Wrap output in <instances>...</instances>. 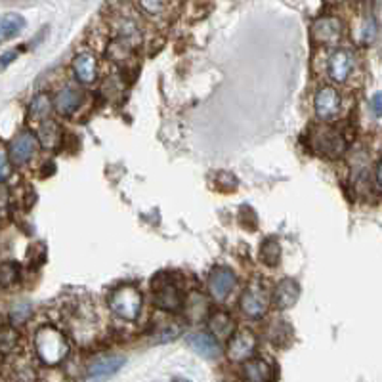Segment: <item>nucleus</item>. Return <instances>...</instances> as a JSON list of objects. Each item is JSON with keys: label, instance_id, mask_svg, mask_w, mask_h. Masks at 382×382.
Segmentation results:
<instances>
[{"label": "nucleus", "instance_id": "nucleus-1", "mask_svg": "<svg viewBox=\"0 0 382 382\" xmlns=\"http://www.w3.org/2000/svg\"><path fill=\"white\" fill-rule=\"evenodd\" d=\"M35 348L38 358L46 365H58L69 353V342L64 332L52 325H44L35 335Z\"/></svg>", "mask_w": 382, "mask_h": 382}, {"label": "nucleus", "instance_id": "nucleus-2", "mask_svg": "<svg viewBox=\"0 0 382 382\" xmlns=\"http://www.w3.org/2000/svg\"><path fill=\"white\" fill-rule=\"evenodd\" d=\"M109 308L119 318L126 319V321H134L142 311V293L132 285L115 288L109 296Z\"/></svg>", "mask_w": 382, "mask_h": 382}, {"label": "nucleus", "instance_id": "nucleus-3", "mask_svg": "<svg viewBox=\"0 0 382 382\" xmlns=\"http://www.w3.org/2000/svg\"><path fill=\"white\" fill-rule=\"evenodd\" d=\"M270 298L272 296H270V288L266 287V283L254 279L241 295V311L251 319L262 318L270 308Z\"/></svg>", "mask_w": 382, "mask_h": 382}, {"label": "nucleus", "instance_id": "nucleus-4", "mask_svg": "<svg viewBox=\"0 0 382 382\" xmlns=\"http://www.w3.org/2000/svg\"><path fill=\"white\" fill-rule=\"evenodd\" d=\"M153 302L159 306L161 310L178 311L182 308V295L178 285L168 277L161 274L153 281Z\"/></svg>", "mask_w": 382, "mask_h": 382}, {"label": "nucleus", "instance_id": "nucleus-5", "mask_svg": "<svg viewBox=\"0 0 382 382\" xmlns=\"http://www.w3.org/2000/svg\"><path fill=\"white\" fill-rule=\"evenodd\" d=\"M311 145L316 152L323 153L327 157H340L346 149V142L340 136L339 130L329 128V126H319L311 134Z\"/></svg>", "mask_w": 382, "mask_h": 382}, {"label": "nucleus", "instance_id": "nucleus-6", "mask_svg": "<svg viewBox=\"0 0 382 382\" xmlns=\"http://www.w3.org/2000/svg\"><path fill=\"white\" fill-rule=\"evenodd\" d=\"M256 352V337L249 329L233 332L228 342V358L235 363H245Z\"/></svg>", "mask_w": 382, "mask_h": 382}, {"label": "nucleus", "instance_id": "nucleus-7", "mask_svg": "<svg viewBox=\"0 0 382 382\" xmlns=\"http://www.w3.org/2000/svg\"><path fill=\"white\" fill-rule=\"evenodd\" d=\"M342 31H344V25L337 15H321L311 25L314 41L319 44H327V46L339 43L342 38Z\"/></svg>", "mask_w": 382, "mask_h": 382}, {"label": "nucleus", "instance_id": "nucleus-8", "mask_svg": "<svg viewBox=\"0 0 382 382\" xmlns=\"http://www.w3.org/2000/svg\"><path fill=\"white\" fill-rule=\"evenodd\" d=\"M36 147H38L36 138L31 134L29 130H23L10 144V161L17 166L27 165L35 157Z\"/></svg>", "mask_w": 382, "mask_h": 382}, {"label": "nucleus", "instance_id": "nucleus-9", "mask_svg": "<svg viewBox=\"0 0 382 382\" xmlns=\"http://www.w3.org/2000/svg\"><path fill=\"white\" fill-rule=\"evenodd\" d=\"M314 108H316V115L321 121H331L339 115L340 111V94L337 88L323 87L319 88L316 100H314Z\"/></svg>", "mask_w": 382, "mask_h": 382}, {"label": "nucleus", "instance_id": "nucleus-10", "mask_svg": "<svg viewBox=\"0 0 382 382\" xmlns=\"http://www.w3.org/2000/svg\"><path fill=\"white\" fill-rule=\"evenodd\" d=\"M235 274L228 270V267H216L214 272H210L209 275V293L210 296L218 300V302H222L226 300L228 296L231 295V291L235 287Z\"/></svg>", "mask_w": 382, "mask_h": 382}, {"label": "nucleus", "instance_id": "nucleus-11", "mask_svg": "<svg viewBox=\"0 0 382 382\" xmlns=\"http://www.w3.org/2000/svg\"><path fill=\"white\" fill-rule=\"evenodd\" d=\"M353 65H355V59H353V54L346 48H339L331 54L329 58V77L337 82H346L348 77L352 75Z\"/></svg>", "mask_w": 382, "mask_h": 382}, {"label": "nucleus", "instance_id": "nucleus-12", "mask_svg": "<svg viewBox=\"0 0 382 382\" xmlns=\"http://www.w3.org/2000/svg\"><path fill=\"white\" fill-rule=\"evenodd\" d=\"M85 100V92L79 87H64L56 94L54 100V108L58 109V113L61 115H73L77 109L80 108V103Z\"/></svg>", "mask_w": 382, "mask_h": 382}, {"label": "nucleus", "instance_id": "nucleus-13", "mask_svg": "<svg viewBox=\"0 0 382 382\" xmlns=\"http://www.w3.org/2000/svg\"><path fill=\"white\" fill-rule=\"evenodd\" d=\"M188 342L189 346L193 348L199 355H203L205 360H218L222 353V348L212 332H195L189 337Z\"/></svg>", "mask_w": 382, "mask_h": 382}, {"label": "nucleus", "instance_id": "nucleus-14", "mask_svg": "<svg viewBox=\"0 0 382 382\" xmlns=\"http://www.w3.org/2000/svg\"><path fill=\"white\" fill-rule=\"evenodd\" d=\"M300 298V287L295 279H283L277 283L274 291V304L279 310H288L293 308Z\"/></svg>", "mask_w": 382, "mask_h": 382}, {"label": "nucleus", "instance_id": "nucleus-15", "mask_svg": "<svg viewBox=\"0 0 382 382\" xmlns=\"http://www.w3.org/2000/svg\"><path fill=\"white\" fill-rule=\"evenodd\" d=\"M73 71L77 80L90 85L98 77V61L90 52H80L79 56L73 59Z\"/></svg>", "mask_w": 382, "mask_h": 382}, {"label": "nucleus", "instance_id": "nucleus-16", "mask_svg": "<svg viewBox=\"0 0 382 382\" xmlns=\"http://www.w3.org/2000/svg\"><path fill=\"white\" fill-rule=\"evenodd\" d=\"M124 365V358L123 355H100L96 358L90 365H88V375L96 376H111L115 375L119 369Z\"/></svg>", "mask_w": 382, "mask_h": 382}, {"label": "nucleus", "instance_id": "nucleus-17", "mask_svg": "<svg viewBox=\"0 0 382 382\" xmlns=\"http://www.w3.org/2000/svg\"><path fill=\"white\" fill-rule=\"evenodd\" d=\"M243 379L245 382H270L272 381V365L266 360L251 358L243 365Z\"/></svg>", "mask_w": 382, "mask_h": 382}, {"label": "nucleus", "instance_id": "nucleus-18", "mask_svg": "<svg viewBox=\"0 0 382 382\" xmlns=\"http://www.w3.org/2000/svg\"><path fill=\"white\" fill-rule=\"evenodd\" d=\"M25 29V17L15 12L0 14V43H6L10 38H15Z\"/></svg>", "mask_w": 382, "mask_h": 382}, {"label": "nucleus", "instance_id": "nucleus-19", "mask_svg": "<svg viewBox=\"0 0 382 382\" xmlns=\"http://www.w3.org/2000/svg\"><path fill=\"white\" fill-rule=\"evenodd\" d=\"M209 327L210 332L214 337H220V339H230L233 331H235V321L231 318L230 314L226 311H214L209 316Z\"/></svg>", "mask_w": 382, "mask_h": 382}, {"label": "nucleus", "instance_id": "nucleus-20", "mask_svg": "<svg viewBox=\"0 0 382 382\" xmlns=\"http://www.w3.org/2000/svg\"><path fill=\"white\" fill-rule=\"evenodd\" d=\"M38 142L44 149H56L61 142V128L56 121L52 119H44L38 128Z\"/></svg>", "mask_w": 382, "mask_h": 382}, {"label": "nucleus", "instance_id": "nucleus-21", "mask_svg": "<svg viewBox=\"0 0 382 382\" xmlns=\"http://www.w3.org/2000/svg\"><path fill=\"white\" fill-rule=\"evenodd\" d=\"M260 260L270 267H275L281 260V245L275 239H266L260 247Z\"/></svg>", "mask_w": 382, "mask_h": 382}, {"label": "nucleus", "instance_id": "nucleus-22", "mask_svg": "<svg viewBox=\"0 0 382 382\" xmlns=\"http://www.w3.org/2000/svg\"><path fill=\"white\" fill-rule=\"evenodd\" d=\"M52 111V100L48 94H38L29 105V119L31 121H44L48 119Z\"/></svg>", "mask_w": 382, "mask_h": 382}, {"label": "nucleus", "instance_id": "nucleus-23", "mask_svg": "<svg viewBox=\"0 0 382 382\" xmlns=\"http://www.w3.org/2000/svg\"><path fill=\"white\" fill-rule=\"evenodd\" d=\"M376 33H379V27H376L375 17L373 15H365L363 23H361L360 41L363 44H371L376 38Z\"/></svg>", "mask_w": 382, "mask_h": 382}, {"label": "nucleus", "instance_id": "nucleus-24", "mask_svg": "<svg viewBox=\"0 0 382 382\" xmlns=\"http://www.w3.org/2000/svg\"><path fill=\"white\" fill-rule=\"evenodd\" d=\"M17 346V332L12 327H0V353H10Z\"/></svg>", "mask_w": 382, "mask_h": 382}, {"label": "nucleus", "instance_id": "nucleus-25", "mask_svg": "<svg viewBox=\"0 0 382 382\" xmlns=\"http://www.w3.org/2000/svg\"><path fill=\"white\" fill-rule=\"evenodd\" d=\"M17 279V266L15 264H2L0 266V285L2 287H10L12 283Z\"/></svg>", "mask_w": 382, "mask_h": 382}, {"label": "nucleus", "instance_id": "nucleus-26", "mask_svg": "<svg viewBox=\"0 0 382 382\" xmlns=\"http://www.w3.org/2000/svg\"><path fill=\"white\" fill-rule=\"evenodd\" d=\"M138 4H140V8H142L144 12H147V14L157 15L165 10L166 0H138Z\"/></svg>", "mask_w": 382, "mask_h": 382}, {"label": "nucleus", "instance_id": "nucleus-27", "mask_svg": "<svg viewBox=\"0 0 382 382\" xmlns=\"http://www.w3.org/2000/svg\"><path fill=\"white\" fill-rule=\"evenodd\" d=\"M12 174V161L4 149H0V182H6Z\"/></svg>", "mask_w": 382, "mask_h": 382}, {"label": "nucleus", "instance_id": "nucleus-28", "mask_svg": "<svg viewBox=\"0 0 382 382\" xmlns=\"http://www.w3.org/2000/svg\"><path fill=\"white\" fill-rule=\"evenodd\" d=\"M31 314V306L29 304H17L14 310H12V321L14 323H22V321H25V319L29 318Z\"/></svg>", "mask_w": 382, "mask_h": 382}, {"label": "nucleus", "instance_id": "nucleus-29", "mask_svg": "<svg viewBox=\"0 0 382 382\" xmlns=\"http://www.w3.org/2000/svg\"><path fill=\"white\" fill-rule=\"evenodd\" d=\"M371 109L375 117H382V90H379L373 98H371Z\"/></svg>", "mask_w": 382, "mask_h": 382}, {"label": "nucleus", "instance_id": "nucleus-30", "mask_svg": "<svg viewBox=\"0 0 382 382\" xmlns=\"http://www.w3.org/2000/svg\"><path fill=\"white\" fill-rule=\"evenodd\" d=\"M15 58H17V50H10L6 52V54H2V56H0V69L8 67L12 61H15Z\"/></svg>", "mask_w": 382, "mask_h": 382}, {"label": "nucleus", "instance_id": "nucleus-31", "mask_svg": "<svg viewBox=\"0 0 382 382\" xmlns=\"http://www.w3.org/2000/svg\"><path fill=\"white\" fill-rule=\"evenodd\" d=\"M376 180H379V184H381L382 188V159L381 163H379V168H376Z\"/></svg>", "mask_w": 382, "mask_h": 382}, {"label": "nucleus", "instance_id": "nucleus-32", "mask_svg": "<svg viewBox=\"0 0 382 382\" xmlns=\"http://www.w3.org/2000/svg\"><path fill=\"white\" fill-rule=\"evenodd\" d=\"M325 2H329V4H339V2H344V0H325Z\"/></svg>", "mask_w": 382, "mask_h": 382}, {"label": "nucleus", "instance_id": "nucleus-33", "mask_svg": "<svg viewBox=\"0 0 382 382\" xmlns=\"http://www.w3.org/2000/svg\"><path fill=\"white\" fill-rule=\"evenodd\" d=\"M174 382H189V381H186V379H176Z\"/></svg>", "mask_w": 382, "mask_h": 382}]
</instances>
